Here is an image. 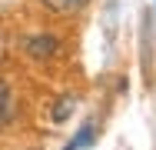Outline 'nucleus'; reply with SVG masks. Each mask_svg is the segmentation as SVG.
Masks as SVG:
<instances>
[{
  "mask_svg": "<svg viewBox=\"0 0 156 150\" xmlns=\"http://www.w3.org/2000/svg\"><path fill=\"white\" fill-rule=\"evenodd\" d=\"M23 50H27L33 60H50L60 50V40H57L53 33H30V37H23Z\"/></svg>",
  "mask_w": 156,
  "mask_h": 150,
  "instance_id": "nucleus-1",
  "label": "nucleus"
},
{
  "mask_svg": "<svg viewBox=\"0 0 156 150\" xmlns=\"http://www.w3.org/2000/svg\"><path fill=\"white\" fill-rule=\"evenodd\" d=\"M73 107H76V97L73 93H63L60 100H57V107H53V123H63V120L73 114Z\"/></svg>",
  "mask_w": 156,
  "mask_h": 150,
  "instance_id": "nucleus-2",
  "label": "nucleus"
},
{
  "mask_svg": "<svg viewBox=\"0 0 156 150\" xmlns=\"http://www.w3.org/2000/svg\"><path fill=\"white\" fill-rule=\"evenodd\" d=\"M90 144H93V127L87 123V127H80V133H76L63 150H83V147H90Z\"/></svg>",
  "mask_w": 156,
  "mask_h": 150,
  "instance_id": "nucleus-3",
  "label": "nucleus"
},
{
  "mask_svg": "<svg viewBox=\"0 0 156 150\" xmlns=\"http://www.w3.org/2000/svg\"><path fill=\"white\" fill-rule=\"evenodd\" d=\"M43 3H47L53 13H73V10H80L87 0H43Z\"/></svg>",
  "mask_w": 156,
  "mask_h": 150,
  "instance_id": "nucleus-4",
  "label": "nucleus"
},
{
  "mask_svg": "<svg viewBox=\"0 0 156 150\" xmlns=\"http://www.w3.org/2000/svg\"><path fill=\"white\" fill-rule=\"evenodd\" d=\"M10 117H13V110H10V90L3 87L0 90V127H7Z\"/></svg>",
  "mask_w": 156,
  "mask_h": 150,
  "instance_id": "nucleus-5",
  "label": "nucleus"
},
{
  "mask_svg": "<svg viewBox=\"0 0 156 150\" xmlns=\"http://www.w3.org/2000/svg\"><path fill=\"white\" fill-rule=\"evenodd\" d=\"M3 87H7V84H3V80H0V90H3Z\"/></svg>",
  "mask_w": 156,
  "mask_h": 150,
  "instance_id": "nucleus-6",
  "label": "nucleus"
}]
</instances>
